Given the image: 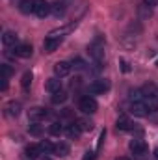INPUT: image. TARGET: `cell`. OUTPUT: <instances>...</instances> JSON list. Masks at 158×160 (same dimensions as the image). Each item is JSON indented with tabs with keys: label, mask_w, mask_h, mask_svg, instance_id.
<instances>
[{
	"label": "cell",
	"mask_w": 158,
	"mask_h": 160,
	"mask_svg": "<svg viewBox=\"0 0 158 160\" xmlns=\"http://www.w3.org/2000/svg\"><path fill=\"white\" fill-rule=\"evenodd\" d=\"M87 52H89V56H91V60H93L95 63H101V62L104 60V45H102V41L95 39L89 47H87Z\"/></svg>",
	"instance_id": "obj_1"
},
{
	"label": "cell",
	"mask_w": 158,
	"mask_h": 160,
	"mask_svg": "<svg viewBox=\"0 0 158 160\" xmlns=\"http://www.w3.org/2000/svg\"><path fill=\"white\" fill-rule=\"evenodd\" d=\"M50 13H52V4H48L47 0H34V15H37L39 19H45Z\"/></svg>",
	"instance_id": "obj_2"
},
{
	"label": "cell",
	"mask_w": 158,
	"mask_h": 160,
	"mask_svg": "<svg viewBox=\"0 0 158 160\" xmlns=\"http://www.w3.org/2000/svg\"><path fill=\"white\" fill-rule=\"evenodd\" d=\"M97 108H99V106H97V101H95L93 97H89V95H87V97H82L78 101V110L84 112V114H95Z\"/></svg>",
	"instance_id": "obj_3"
},
{
	"label": "cell",
	"mask_w": 158,
	"mask_h": 160,
	"mask_svg": "<svg viewBox=\"0 0 158 160\" xmlns=\"http://www.w3.org/2000/svg\"><path fill=\"white\" fill-rule=\"evenodd\" d=\"M128 149L132 151V155L134 157H138V158H143L145 155H147V143L143 142V140H132L130 143H128Z\"/></svg>",
	"instance_id": "obj_4"
},
{
	"label": "cell",
	"mask_w": 158,
	"mask_h": 160,
	"mask_svg": "<svg viewBox=\"0 0 158 160\" xmlns=\"http://www.w3.org/2000/svg\"><path fill=\"white\" fill-rule=\"evenodd\" d=\"M13 54L17 56V58H30L32 54H34V48H32V45H28V43H21V45H17L15 47V50H13Z\"/></svg>",
	"instance_id": "obj_5"
},
{
	"label": "cell",
	"mask_w": 158,
	"mask_h": 160,
	"mask_svg": "<svg viewBox=\"0 0 158 160\" xmlns=\"http://www.w3.org/2000/svg\"><path fill=\"white\" fill-rule=\"evenodd\" d=\"M130 114L136 118H145V116H149V110H147L145 102L140 101V102H130Z\"/></svg>",
	"instance_id": "obj_6"
},
{
	"label": "cell",
	"mask_w": 158,
	"mask_h": 160,
	"mask_svg": "<svg viewBox=\"0 0 158 160\" xmlns=\"http://www.w3.org/2000/svg\"><path fill=\"white\" fill-rule=\"evenodd\" d=\"M110 89V82L104 78L95 80L93 84H89V93H106Z\"/></svg>",
	"instance_id": "obj_7"
},
{
	"label": "cell",
	"mask_w": 158,
	"mask_h": 160,
	"mask_svg": "<svg viewBox=\"0 0 158 160\" xmlns=\"http://www.w3.org/2000/svg\"><path fill=\"white\" fill-rule=\"evenodd\" d=\"M71 63L69 62H58L56 65H54V73H56V77L58 78H63V77H67L69 73H71Z\"/></svg>",
	"instance_id": "obj_8"
},
{
	"label": "cell",
	"mask_w": 158,
	"mask_h": 160,
	"mask_svg": "<svg viewBox=\"0 0 158 160\" xmlns=\"http://www.w3.org/2000/svg\"><path fill=\"white\" fill-rule=\"evenodd\" d=\"M48 118V112L47 108H41V106H36L28 112V119L30 121H41V119H47Z\"/></svg>",
	"instance_id": "obj_9"
},
{
	"label": "cell",
	"mask_w": 158,
	"mask_h": 160,
	"mask_svg": "<svg viewBox=\"0 0 158 160\" xmlns=\"http://www.w3.org/2000/svg\"><path fill=\"white\" fill-rule=\"evenodd\" d=\"M62 38H45V41H43V48H45V52H54L60 45H62Z\"/></svg>",
	"instance_id": "obj_10"
},
{
	"label": "cell",
	"mask_w": 158,
	"mask_h": 160,
	"mask_svg": "<svg viewBox=\"0 0 158 160\" xmlns=\"http://www.w3.org/2000/svg\"><path fill=\"white\" fill-rule=\"evenodd\" d=\"M4 112H6L7 118H17V116L21 114V102H15V101L7 102V104L4 106Z\"/></svg>",
	"instance_id": "obj_11"
},
{
	"label": "cell",
	"mask_w": 158,
	"mask_h": 160,
	"mask_svg": "<svg viewBox=\"0 0 158 160\" xmlns=\"http://www.w3.org/2000/svg\"><path fill=\"white\" fill-rule=\"evenodd\" d=\"M141 93H143V99H158V88L153 82L145 84V86L141 88Z\"/></svg>",
	"instance_id": "obj_12"
},
{
	"label": "cell",
	"mask_w": 158,
	"mask_h": 160,
	"mask_svg": "<svg viewBox=\"0 0 158 160\" xmlns=\"http://www.w3.org/2000/svg\"><path fill=\"white\" fill-rule=\"evenodd\" d=\"M41 153H43V149H41V145H37V143H30V145H26V149H24V157L30 160L37 158Z\"/></svg>",
	"instance_id": "obj_13"
},
{
	"label": "cell",
	"mask_w": 158,
	"mask_h": 160,
	"mask_svg": "<svg viewBox=\"0 0 158 160\" xmlns=\"http://www.w3.org/2000/svg\"><path fill=\"white\" fill-rule=\"evenodd\" d=\"M45 89L48 91V93H58V91H62V80L60 78H48L45 82Z\"/></svg>",
	"instance_id": "obj_14"
},
{
	"label": "cell",
	"mask_w": 158,
	"mask_h": 160,
	"mask_svg": "<svg viewBox=\"0 0 158 160\" xmlns=\"http://www.w3.org/2000/svg\"><path fill=\"white\" fill-rule=\"evenodd\" d=\"M65 134H67L69 140H78L80 136H82V128L78 127V123H71V125L65 128Z\"/></svg>",
	"instance_id": "obj_15"
},
{
	"label": "cell",
	"mask_w": 158,
	"mask_h": 160,
	"mask_svg": "<svg viewBox=\"0 0 158 160\" xmlns=\"http://www.w3.org/2000/svg\"><path fill=\"white\" fill-rule=\"evenodd\" d=\"M17 39H19V36H17L15 32H6V34L2 36V43H4L6 47H17Z\"/></svg>",
	"instance_id": "obj_16"
},
{
	"label": "cell",
	"mask_w": 158,
	"mask_h": 160,
	"mask_svg": "<svg viewBox=\"0 0 158 160\" xmlns=\"http://www.w3.org/2000/svg\"><path fill=\"white\" fill-rule=\"evenodd\" d=\"M117 130H132L134 128V125H132V121L128 119L126 116H121V118H117Z\"/></svg>",
	"instance_id": "obj_17"
},
{
	"label": "cell",
	"mask_w": 158,
	"mask_h": 160,
	"mask_svg": "<svg viewBox=\"0 0 158 160\" xmlns=\"http://www.w3.org/2000/svg\"><path fill=\"white\" fill-rule=\"evenodd\" d=\"M73 26L69 24V26H62V28H56V30H52V32H48V38H62L63 39V36L65 34H69V30H71Z\"/></svg>",
	"instance_id": "obj_18"
},
{
	"label": "cell",
	"mask_w": 158,
	"mask_h": 160,
	"mask_svg": "<svg viewBox=\"0 0 158 160\" xmlns=\"http://www.w3.org/2000/svg\"><path fill=\"white\" fill-rule=\"evenodd\" d=\"M54 155H58V157H67L69 155V145L67 143H63V142H60V143H56V147H54Z\"/></svg>",
	"instance_id": "obj_19"
},
{
	"label": "cell",
	"mask_w": 158,
	"mask_h": 160,
	"mask_svg": "<svg viewBox=\"0 0 158 160\" xmlns=\"http://www.w3.org/2000/svg\"><path fill=\"white\" fill-rule=\"evenodd\" d=\"M32 78H34L32 71H26V73L22 75V78H21V86H22V89H24V91H28V89H30V86H32Z\"/></svg>",
	"instance_id": "obj_20"
},
{
	"label": "cell",
	"mask_w": 158,
	"mask_h": 160,
	"mask_svg": "<svg viewBox=\"0 0 158 160\" xmlns=\"http://www.w3.org/2000/svg\"><path fill=\"white\" fill-rule=\"evenodd\" d=\"M19 9L22 13H34V0H21Z\"/></svg>",
	"instance_id": "obj_21"
},
{
	"label": "cell",
	"mask_w": 158,
	"mask_h": 160,
	"mask_svg": "<svg viewBox=\"0 0 158 160\" xmlns=\"http://www.w3.org/2000/svg\"><path fill=\"white\" fill-rule=\"evenodd\" d=\"M28 132H30L32 136H41V134H43V127L39 125V121H32L30 127H28Z\"/></svg>",
	"instance_id": "obj_22"
},
{
	"label": "cell",
	"mask_w": 158,
	"mask_h": 160,
	"mask_svg": "<svg viewBox=\"0 0 158 160\" xmlns=\"http://www.w3.org/2000/svg\"><path fill=\"white\" fill-rule=\"evenodd\" d=\"M63 13H65V4H63V2H54V4H52V15L60 17V15H63Z\"/></svg>",
	"instance_id": "obj_23"
},
{
	"label": "cell",
	"mask_w": 158,
	"mask_h": 160,
	"mask_svg": "<svg viewBox=\"0 0 158 160\" xmlns=\"http://www.w3.org/2000/svg\"><path fill=\"white\" fill-rule=\"evenodd\" d=\"M67 101V93L65 91H58L52 95V104H63Z\"/></svg>",
	"instance_id": "obj_24"
},
{
	"label": "cell",
	"mask_w": 158,
	"mask_h": 160,
	"mask_svg": "<svg viewBox=\"0 0 158 160\" xmlns=\"http://www.w3.org/2000/svg\"><path fill=\"white\" fill-rule=\"evenodd\" d=\"M48 130H50V134H52V136H60V134L63 132V127H62V123H60V121H54V123L48 127Z\"/></svg>",
	"instance_id": "obj_25"
},
{
	"label": "cell",
	"mask_w": 158,
	"mask_h": 160,
	"mask_svg": "<svg viewBox=\"0 0 158 160\" xmlns=\"http://www.w3.org/2000/svg\"><path fill=\"white\" fill-rule=\"evenodd\" d=\"M77 123H78V127L82 128V132H84V130H91V128H93L91 119H86V118H84V119H78Z\"/></svg>",
	"instance_id": "obj_26"
},
{
	"label": "cell",
	"mask_w": 158,
	"mask_h": 160,
	"mask_svg": "<svg viewBox=\"0 0 158 160\" xmlns=\"http://www.w3.org/2000/svg\"><path fill=\"white\" fill-rule=\"evenodd\" d=\"M39 145H41V149H43L45 153H54V147H56V145H52L48 140H43Z\"/></svg>",
	"instance_id": "obj_27"
},
{
	"label": "cell",
	"mask_w": 158,
	"mask_h": 160,
	"mask_svg": "<svg viewBox=\"0 0 158 160\" xmlns=\"http://www.w3.org/2000/svg\"><path fill=\"white\" fill-rule=\"evenodd\" d=\"M11 75H13V67H11V65H7V63H4V65H2V77L9 78Z\"/></svg>",
	"instance_id": "obj_28"
},
{
	"label": "cell",
	"mask_w": 158,
	"mask_h": 160,
	"mask_svg": "<svg viewBox=\"0 0 158 160\" xmlns=\"http://www.w3.org/2000/svg\"><path fill=\"white\" fill-rule=\"evenodd\" d=\"M73 65H75L77 69H84V67H86V63H84L80 58H75V60H73Z\"/></svg>",
	"instance_id": "obj_29"
},
{
	"label": "cell",
	"mask_w": 158,
	"mask_h": 160,
	"mask_svg": "<svg viewBox=\"0 0 158 160\" xmlns=\"http://www.w3.org/2000/svg\"><path fill=\"white\" fill-rule=\"evenodd\" d=\"M143 6H147V8L151 9V8L158 6V0H143Z\"/></svg>",
	"instance_id": "obj_30"
},
{
	"label": "cell",
	"mask_w": 158,
	"mask_h": 160,
	"mask_svg": "<svg viewBox=\"0 0 158 160\" xmlns=\"http://www.w3.org/2000/svg\"><path fill=\"white\" fill-rule=\"evenodd\" d=\"M84 160H95V153H93V151H86Z\"/></svg>",
	"instance_id": "obj_31"
},
{
	"label": "cell",
	"mask_w": 158,
	"mask_h": 160,
	"mask_svg": "<svg viewBox=\"0 0 158 160\" xmlns=\"http://www.w3.org/2000/svg\"><path fill=\"white\" fill-rule=\"evenodd\" d=\"M63 118H73V110L71 108H65L63 110Z\"/></svg>",
	"instance_id": "obj_32"
},
{
	"label": "cell",
	"mask_w": 158,
	"mask_h": 160,
	"mask_svg": "<svg viewBox=\"0 0 158 160\" xmlns=\"http://www.w3.org/2000/svg\"><path fill=\"white\" fill-rule=\"evenodd\" d=\"M6 89H7V78L2 77V91H6Z\"/></svg>",
	"instance_id": "obj_33"
},
{
	"label": "cell",
	"mask_w": 158,
	"mask_h": 160,
	"mask_svg": "<svg viewBox=\"0 0 158 160\" xmlns=\"http://www.w3.org/2000/svg\"><path fill=\"white\" fill-rule=\"evenodd\" d=\"M155 160H158V149H155Z\"/></svg>",
	"instance_id": "obj_34"
},
{
	"label": "cell",
	"mask_w": 158,
	"mask_h": 160,
	"mask_svg": "<svg viewBox=\"0 0 158 160\" xmlns=\"http://www.w3.org/2000/svg\"><path fill=\"white\" fill-rule=\"evenodd\" d=\"M116 160H130V158H125V157H119V158H116Z\"/></svg>",
	"instance_id": "obj_35"
},
{
	"label": "cell",
	"mask_w": 158,
	"mask_h": 160,
	"mask_svg": "<svg viewBox=\"0 0 158 160\" xmlns=\"http://www.w3.org/2000/svg\"><path fill=\"white\" fill-rule=\"evenodd\" d=\"M43 160H52V158H48V157H45V158H43Z\"/></svg>",
	"instance_id": "obj_36"
},
{
	"label": "cell",
	"mask_w": 158,
	"mask_h": 160,
	"mask_svg": "<svg viewBox=\"0 0 158 160\" xmlns=\"http://www.w3.org/2000/svg\"><path fill=\"white\" fill-rule=\"evenodd\" d=\"M156 67H158V60H156Z\"/></svg>",
	"instance_id": "obj_37"
}]
</instances>
